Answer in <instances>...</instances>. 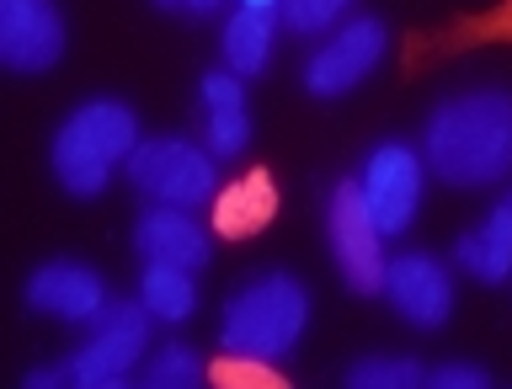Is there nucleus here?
<instances>
[{"mask_svg": "<svg viewBox=\"0 0 512 389\" xmlns=\"http://www.w3.org/2000/svg\"><path fill=\"white\" fill-rule=\"evenodd\" d=\"M427 171L448 187H491L512 176V96L470 91L448 96L427 118Z\"/></svg>", "mask_w": 512, "mask_h": 389, "instance_id": "f257e3e1", "label": "nucleus"}, {"mask_svg": "<svg viewBox=\"0 0 512 389\" xmlns=\"http://www.w3.org/2000/svg\"><path fill=\"white\" fill-rule=\"evenodd\" d=\"M139 150V118L128 102H112V96H96V102L75 107L70 118L59 123L54 134V176L64 182V192H75V198H96L112 171L123 166L128 155Z\"/></svg>", "mask_w": 512, "mask_h": 389, "instance_id": "f03ea898", "label": "nucleus"}, {"mask_svg": "<svg viewBox=\"0 0 512 389\" xmlns=\"http://www.w3.org/2000/svg\"><path fill=\"white\" fill-rule=\"evenodd\" d=\"M304 320H310L304 283L288 278V272H262V278H251L230 304H224L219 347L224 352H251V358H283V352H294V342L304 336Z\"/></svg>", "mask_w": 512, "mask_h": 389, "instance_id": "7ed1b4c3", "label": "nucleus"}, {"mask_svg": "<svg viewBox=\"0 0 512 389\" xmlns=\"http://www.w3.org/2000/svg\"><path fill=\"white\" fill-rule=\"evenodd\" d=\"M128 176L144 198L166 208H203L214 203L219 176H214V150H198L187 139H144L128 155Z\"/></svg>", "mask_w": 512, "mask_h": 389, "instance_id": "20e7f679", "label": "nucleus"}, {"mask_svg": "<svg viewBox=\"0 0 512 389\" xmlns=\"http://www.w3.org/2000/svg\"><path fill=\"white\" fill-rule=\"evenodd\" d=\"M326 235H331V256H336V272L352 294H384V230L374 224L363 203V187L358 176H347L342 187L331 192V208H326Z\"/></svg>", "mask_w": 512, "mask_h": 389, "instance_id": "39448f33", "label": "nucleus"}, {"mask_svg": "<svg viewBox=\"0 0 512 389\" xmlns=\"http://www.w3.org/2000/svg\"><path fill=\"white\" fill-rule=\"evenodd\" d=\"M150 310H144V299H118L107 304L102 315L91 320V336L86 347L70 358V379L75 389H96V384H118L128 379V368L139 363V352L150 347Z\"/></svg>", "mask_w": 512, "mask_h": 389, "instance_id": "423d86ee", "label": "nucleus"}, {"mask_svg": "<svg viewBox=\"0 0 512 389\" xmlns=\"http://www.w3.org/2000/svg\"><path fill=\"white\" fill-rule=\"evenodd\" d=\"M358 187H363V203L379 230L400 235L416 219V208H422V155L411 144H379L363 160Z\"/></svg>", "mask_w": 512, "mask_h": 389, "instance_id": "0eeeda50", "label": "nucleus"}, {"mask_svg": "<svg viewBox=\"0 0 512 389\" xmlns=\"http://www.w3.org/2000/svg\"><path fill=\"white\" fill-rule=\"evenodd\" d=\"M384 59V22L379 16H352L336 38H326L304 64V86L315 96H342Z\"/></svg>", "mask_w": 512, "mask_h": 389, "instance_id": "6e6552de", "label": "nucleus"}, {"mask_svg": "<svg viewBox=\"0 0 512 389\" xmlns=\"http://www.w3.org/2000/svg\"><path fill=\"white\" fill-rule=\"evenodd\" d=\"M384 294L400 315L411 320V326L422 331H438L448 315H454V278H448V267L438 256H395L390 267H384Z\"/></svg>", "mask_w": 512, "mask_h": 389, "instance_id": "1a4fd4ad", "label": "nucleus"}, {"mask_svg": "<svg viewBox=\"0 0 512 389\" xmlns=\"http://www.w3.org/2000/svg\"><path fill=\"white\" fill-rule=\"evenodd\" d=\"M64 54V22L54 0H0V59L11 70H48Z\"/></svg>", "mask_w": 512, "mask_h": 389, "instance_id": "9d476101", "label": "nucleus"}, {"mask_svg": "<svg viewBox=\"0 0 512 389\" xmlns=\"http://www.w3.org/2000/svg\"><path fill=\"white\" fill-rule=\"evenodd\" d=\"M27 310L54 315V320H75V326H91L96 315L107 310V288L96 272L75 267V262H48L27 278Z\"/></svg>", "mask_w": 512, "mask_h": 389, "instance_id": "9b49d317", "label": "nucleus"}, {"mask_svg": "<svg viewBox=\"0 0 512 389\" xmlns=\"http://www.w3.org/2000/svg\"><path fill=\"white\" fill-rule=\"evenodd\" d=\"M134 251L144 262H171V267H192L198 272L208 262V230L192 219V208H150L134 224Z\"/></svg>", "mask_w": 512, "mask_h": 389, "instance_id": "f8f14e48", "label": "nucleus"}, {"mask_svg": "<svg viewBox=\"0 0 512 389\" xmlns=\"http://www.w3.org/2000/svg\"><path fill=\"white\" fill-rule=\"evenodd\" d=\"M272 214H278V182L267 171H246L214 192V235H224V240L262 235Z\"/></svg>", "mask_w": 512, "mask_h": 389, "instance_id": "ddd939ff", "label": "nucleus"}, {"mask_svg": "<svg viewBox=\"0 0 512 389\" xmlns=\"http://www.w3.org/2000/svg\"><path fill=\"white\" fill-rule=\"evenodd\" d=\"M203 112H208V150L214 160H230L246 150L251 139V112H246V91L240 75H203Z\"/></svg>", "mask_w": 512, "mask_h": 389, "instance_id": "4468645a", "label": "nucleus"}, {"mask_svg": "<svg viewBox=\"0 0 512 389\" xmlns=\"http://www.w3.org/2000/svg\"><path fill=\"white\" fill-rule=\"evenodd\" d=\"M454 262L480 283H507L512 278V208L507 203H496V214L459 240Z\"/></svg>", "mask_w": 512, "mask_h": 389, "instance_id": "2eb2a0df", "label": "nucleus"}, {"mask_svg": "<svg viewBox=\"0 0 512 389\" xmlns=\"http://www.w3.org/2000/svg\"><path fill=\"white\" fill-rule=\"evenodd\" d=\"M224 59L235 75H262L272 59V6H240L224 22Z\"/></svg>", "mask_w": 512, "mask_h": 389, "instance_id": "dca6fc26", "label": "nucleus"}, {"mask_svg": "<svg viewBox=\"0 0 512 389\" xmlns=\"http://www.w3.org/2000/svg\"><path fill=\"white\" fill-rule=\"evenodd\" d=\"M464 43H512V0H502V6H491L480 16H464V22L443 27L438 38H411L406 64H422V54H454Z\"/></svg>", "mask_w": 512, "mask_h": 389, "instance_id": "f3484780", "label": "nucleus"}, {"mask_svg": "<svg viewBox=\"0 0 512 389\" xmlns=\"http://www.w3.org/2000/svg\"><path fill=\"white\" fill-rule=\"evenodd\" d=\"M139 299L155 320H187L198 310V283H192V267H171V262H144L139 278Z\"/></svg>", "mask_w": 512, "mask_h": 389, "instance_id": "a211bd4d", "label": "nucleus"}, {"mask_svg": "<svg viewBox=\"0 0 512 389\" xmlns=\"http://www.w3.org/2000/svg\"><path fill=\"white\" fill-rule=\"evenodd\" d=\"M347 384L352 389H416L427 384V368L416 358H363L347 368Z\"/></svg>", "mask_w": 512, "mask_h": 389, "instance_id": "6ab92c4d", "label": "nucleus"}, {"mask_svg": "<svg viewBox=\"0 0 512 389\" xmlns=\"http://www.w3.org/2000/svg\"><path fill=\"white\" fill-rule=\"evenodd\" d=\"M198 379H203V363L192 347H160L150 368H144V384L150 389H192Z\"/></svg>", "mask_w": 512, "mask_h": 389, "instance_id": "aec40b11", "label": "nucleus"}, {"mask_svg": "<svg viewBox=\"0 0 512 389\" xmlns=\"http://www.w3.org/2000/svg\"><path fill=\"white\" fill-rule=\"evenodd\" d=\"M214 384H267V389H283L288 379L272 368V358H251V352H224L214 363Z\"/></svg>", "mask_w": 512, "mask_h": 389, "instance_id": "412c9836", "label": "nucleus"}, {"mask_svg": "<svg viewBox=\"0 0 512 389\" xmlns=\"http://www.w3.org/2000/svg\"><path fill=\"white\" fill-rule=\"evenodd\" d=\"M347 6L352 0H283V22L310 38V32H326V27L342 22Z\"/></svg>", "mask_w": 512, "mask_h": 389, "instance_id": "4be33fe9", "label": "nucleus"}, {"mask_svg": "<svg viewBox=\"0 0 512 389\" xmlns=\"http://www.w3.org/2000/svg\"><path fill=\"white\" fill-rule=\"evenodd\" d=\"M427 384L432 389H486L491 374L475 363H443V368H427Z\"/></svg>", "mask_w": 512, "mask_h": 389, "instance_id": "5701e85b", "label": "nucleus"}, {"mask_svg": "<svg viewBox=\"0 0 512 389\" xmlns=\"http://www.w3.org/2000/svg\"><path fill=\"white\" fill-rule=\"evenodd\" d=\"M54 384H75L70 363H64V368H32V374H27V389H54Z\"/></svg>", "mask_w": 512, "mask_h": 389, "instance_id": "b1692460", "label": "nucleus"}, {"mask_svg": "<svg viewBox=\"0 0 512 389\" xmlns=\"http://www.w3.org/2000/svg\"><path fill=\"white\" fill-rule=\"evenodd\" d=\"M160 6H182V11H214L219 0H160Z\"/></svg>", "mask_w": 512, "mask_h": 389, "instance_id": "393cba45", "label": "nucleus"}, {"mask_svg": "<svg viewBox=\"0 0 512 389\" xmlns=\"http://www.w3.org/2000/svg\"><path fill=\"white\" fill-rule=\"evenodd\" d=\"M240 6H283V0H240Z\"/></svg>", "mask_w": 512, "mask_h": 389, "instance_id": "a878e982", "label": "nucleus"}, {"mask_svg": "<svg viewBox=\"0 0 512 389\" xmlns=\"http://www.w3.org/2000/svg\"><path fill=\"white\" fill-rule=\"evenodd\" d=\"M502 203H507V208H512V192H507V198H502Z\"/></svg>", "mask_w": 512, "mask_h": 389, "instance_id": "bb28decb", "label": "nucleus"}]
</instances>
